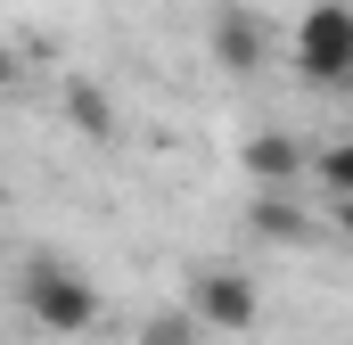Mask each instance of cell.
<instances>
[{
	"instance_id": "obj_1",
	"label": "cell",
	"mask_w": 353,
	"mask_h": 345,
	"mask_svg": "<svg viewBox=\"0 0 353 345\" xmlns=\"http://www.w3.org/2000/svg\"><path fill=\"white\" fill-rule=\"evenodd\" d=\"M25 313L50 329V337H83L90 321H99V288H90L74 263H58V255H41V263H25Z\"/></svg>"
},
{
	"instance_id": "obj_2",
	"label": "cell",
	"mask_w": 353,
	"mask_h": 345,
	"mask_svg": "<svg viewBox=\"0 0 353 345\" xmlns=\"http://www.w3.org/2000/svg\"><path fill=\"white\" fill-rule=\"evenodd\" d=\"M296 75L321 90H345L353 83V8L345 0H312L304 17H296Z\"/></svg>"
},
{
	"instance_id": "obj_3",
	"label": "cell",
	"mask_w": 353,
	"mask_h": 345,
	"mask_svg": "<svg viewBox=\"0 0 353 345\" xmlns=\"http://www.w3.org/2000/svg\"><path fill=\"white\" fill-rule=\"evenodd\" d=\"M189 313H197V329H255L263 321V296H255V279L247 271H197L189 279Z\"/></svg>"
},
{
	"instance_id": "obj_4",
	"label": "cell",
	"mask_w": 353,
	"mask_h": 345,
	"mask_svg": "<svg viewBox=\"0 0 353 345\" xmlns=\"http://www.w3.org/2000/svg\"><path fill=\"white\" fill-rule=\"evenodd\" d=\"M214 58H222L230 75H255V66H263V25H255L247 8H222V17H214Z\"/></svg>"
},
{
	"instance_id": "obj_5",
	"label": "cell",
	"mask_w": 353,
	"mask_h": 345,
	"mask_svg": "<svg viewBox=\"0 0 353 345\" xmlns=\"http://www.w3.org/2000/svg\"><path fill=\"white\" fill-rule=\"evenodd\" d=\"M247 172H255L263 189H279V181L304 172V148H296L288 132H255V140H247Z\"/></svg>"
},
{
	"instance_id": "obj_6",
	"label": "cell",
	"mask_w": 353,
	"mask_h": 345,
	"mask_svg": "<svg viewBox=\"0 0 353 345\" xmlns=\"http://www.w3.org/2000/svg\"><path fill=\"white\" fill-rule=\"evenodd\" d=\"M255 230H263L271 247H304V214L288 197H255Z\"/></svg>"
},
{
	"instance_id": "obj_7",
	"label": "cell",
	"mask_w": 353,
	"mask_h": 345,
	"mask_svg": "<svg viewBox=\"0 0 353 345\" xmlns=\"http://www.w3.org/2000/svg\"><path fill=\"white\" fill-rule=\"evenodd\" d=\"M140 345H197V313H189V304L148 313V321H140Z\"/></svg>"
},
{
	"instance_id": "obj_8",
	"label": "cell",
	"mask_w": 353,
	"mask_h": 345,
	"mask_svg": "<svg viewBox=\"0 0 353 345\" xmlns=\"http://www.w3.org/2000/svg\"><path fill=\"white\" fill-rule=\"evenodd\" d=\"M321 181H329V197H337V206H353V140H329V148H321Z\"/></svg>"
},
{
	"instance_id": "obj_9",
	"label": "cell",
	"mask_w": 353,
	"mask_h": 345,
	"mask_svg": "<svg viewBox=\"0 0 353 345\" xmlns=\"http://www.w3.org/2000/svg\"><path fill=\"white\" fill-rule=\"evenodd\" d=\"M66 107H74V124H83V132H107V124H115V115H107V90H99V83H74V90H66Z\"/></svg>"
},
{
	"instance_id": "obj_10",
	"label": "cell",
	"mask_w": 353,
	"mask_h": 345,
	"mask_svg": "<svg viewBox=\"0 0 353 345\" xmlns=\"http://www.w3.org/2000/svg\"><path fill=\"white\" fill-rule=\"evenodd\" d=\"M8 83H17V58H8V50H0V90H8Z\"/></svg>"
},
{
	"instance_id": "obj_11",
	"label": "cell",
	"mask_w": 353,
	"mask_h": 345,
	"mask_svg": "<svg viewBox=\"0 0 353 345\" xmlns=\"http://www.w3.org/2000/svg\"><path fill=\"white\" fill-rule=\"evenodd\" d=\"M345 239H353V206H345Z\"/></svg>"
},
{
	"instance_id": "obj_12",
	"label": "cell",
	"mask_w": 353,
	"mask_h": 345,
	"mask_svg": "<svg viewBox=\"0 0 353 345\" xmlns=\"http://www.w3.org/2000/svg\"><path fill=\"white\" fill-rule=\"evenodd\" d=\"M345 8H353V0H345Z\"/></svg>"
}]
</instances>
